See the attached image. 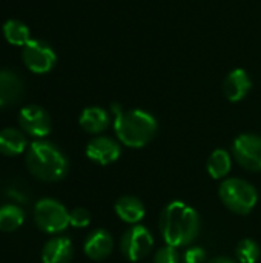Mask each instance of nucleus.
Wrapping results in <instances>:
<instances>
[{"label":"nucleus","instance_id":"nucleus-1","mask_svg":"<svg viewBox=\"0 0 261 263\" xmlns=\"http://www.w3.org/2000/svg\"><path fill=\"white\" fill-rule=\"evenodd\" d=\"M160 230L166 245L174 248L188 247L200 231V217L192 206L182 200H174L162 211Z\"/></svg>","mask_w":261,"mask_h":263},{"label":"nucleus","instance_id":"nucleus-2","mask_svg":"<svg viewBox=\"0 0 261 263\" xmlns=\"http://www.w3.org/2000/svg\"><path fill=\"white\" fill-rule=\"evenodd\" d=\"M114 114V131L117 139L129 148H143L157 134L158 125L152 114L143 109L125 111L120 105H111Z\"/></svg>","mask_w":261,"mask_h":263},{"label":"nucleus","instance_id":"nucleus-3","mask_svg":"<svg viewBox=\"0 0 261 263\" xmlns=\"http://www.w3.org/2000/svg\"><path fill=\"white\" fill-rule=\"evenodd\" d=\"M26 166L42 182H58L66 176L69 163L54 143L35 140L26 149Z\"/></svg>","mask_w":261,"mask_h":263},{"label":"nucleus","instance_id":"nucleus-4","mask_svg":"<svg viewBox=\"0 0 261 263\" xmlns=\"http://www.w3.org/2000/svg\"><path fill=\"white\" fill-rule=\"evenodd\" d=\"M218 196L223 202V205L240 216L249 214L257 202H258V193L249 182L243 179H226L220 185Z\"/></svg>","mask_w":261,"mask_h":263},{"label":"nucleus","instance_id":"nucleus-5","mask_svg":"<svg viewBox=\"0 0 261 263\" xmlns=\"http://www.w3.org/2000/svg\"><path fill=\"white\" fill-rule=\"evenodd\" d=\"M34 220L38 230L57 234L69 227V211L55 199H42L34 206Z\"/></svg>","mask_w":261,"mask_h":263},{"label":"nucleus","instance_id":"nucleus-6","mask_svg":"<svg viewBox=\"0 0 261 263\" xmlns=\"http://www.w3.org/2000/svg\"><path fill=\"white\" fill-rule=\"evenodd\" d=\"M154 247L152 234L142 225H134L125 231L120 240V250L129 262H140L149 256Z\"/></svg>","mask_w":261,"mask_h":263},{"label":"nucleus","instance_id":"nucleus-7","mask_svg":"<svg viewBox=\"0 0 261 263\" xmlns=\"http://www.w3.org/2000/svg\"><path fill=\"white\" fill-rule=\"evenodd\" d=\"M232 153L237 163L251 171L261 173V137L257 134H242L234 140Z\"/></svg>","mask_w":261,"mask_h":263},{"label":"nucleus","instance_id":"nucleus-8","mask_svg":"<svg viewBox=\"0 0 261 263\" xmlns=\"http://www.w3.org/2000/svg\"><path fill=\"white\" fill-rule=\"evenodd\" d=\"M23 62L26 68L35 74L49 72L57 60L54 49L42 40H29L22 51Z\"/></svg>","mask_w":261,"mask_h":263},{"label":"nucleus","instance_id":"nucleus-9","mask_svg":"<svg viewBox=\"0 0 261 263\" xmlns=\"http://www.w3.org/2000/svg\"><path fill=\"white\" fill-rule=\"evenodd\" d=\"M18 123L23 133L43 139L51 133V117L49 114L38 105H28L20 109Z\"/></svg>","mask_w":261,"mask_h":263},{"label":"nucleus","instance_id":"nucleus-10","mask_svg":"<svg viewBox=\"0 0 261 263\" xmlns=\"http://www.w3.org/2000/svg\"><path fill=\"white\" fill-rule=\"evenodd\" d=\"M120 154H122L120 145L115 140H112L109 137H103V136L92 139L86 146L88 159L98 165H103V166L117 162Z\"/></svg>","mask_w":261,"mask_h":263},{"label":"nucleus","instance_id":"nucleus-11","mask_svg":"<svg viewBox=\"0 0 261 263\" xmlns=\"http://www.w3.org/2000/svg\"><path fill=\"white\" fill-rule=\"evenodd\" d=\"M251 86L252 82L249 74L245 69L237 68L231 71L223 80V94L229 102H240L251 91Z\"/></svg>","mask_w":261,"mask_h":263},{"label":"nucleus","instance_id":"nucleus-12","mask_svg":"<svg viewBox=\"0 0 261 263\" xmlns=\"http://www.w3.org/2000/svg\"><path fill=\"white\" fill-rule=\"evenodd\" d=\"M112 248H114L112 236L106 230L92 231L88 236V239L85 242V247H83L85 254L91 260H105L112 253Z\"/></svg>","mask_w":261,"mask_h":263},{"label":"nucleus","instance_id":"nucleus-13","mask_svg":"<svg viewBox=\"0 0 261 263\" xmlns=\"http://www.w3.org/2000/svg\"><path fill=\"white\" fill-rule=\"evenodd\" d=\"M72 256H74V247L68 237L49 239L42 250L43 263H71Z\"/></svg>","mask_w":261,"mask_h":263},{"label":"nucleus","instance_id":"nucleus-14","mask_svg":"<svg viewBox=\"0 0 261 263\" xmlns=\"http://www.w3.org/2000/svg\"><path fill=\"white\" fill-rule=\"evenodd\" d=\"M22 94H23L22 79L9 69H0V108L17 103Z\"/></svg>","mask_w":261,"mask_h":263},{"label":"nucleus","instance_id":"nucleus-15","mask_svg":"<svg viewBox=\"0 0 261 263\" xmlns=\"http://www.w3.org/2000/svg\"><path fill=\"white\" fill-rule=\"evenodd\" d=\"M114 210L118 219L129 225H138V222L145 217V213H146L142 200L134 196H123L117 199Z\"/></svg>","mask_w":261,"mask_h":263},{"label":"nucleus","instance_id":"nucleus-16","mask_svg":"<svg viewBox=\"0 0 261 263\" xmlns=\"http://www.w3.org/2000/svg\"><path fill=\"white\" fill-rule=\"evenodd\" d=\"M28 140L23 131L17 128H5L0 131V154L8 157L20 156L28 149Z\"/></svg>","mask_w":261,"mask_h":263},{"label":"nucleus","instance_id":"nucleus-17","mask_svg":"<svg viewBox=\"0 0 261 263\" xmlns=\"http://www.w3.org/2000/svg\"><path fill=\"white\" fill-rule=\"evenodd\" d=\"M80 126L89 133V134H100L103 133L109 123H111V117L109 114L98 106H89L86 109H83V112L80 114V120H78Z\"/></svg>","mask_w":261,"mask_h":263},{"label":"nucleus","instance_id":"nucleus-18","mask_svg":"<svg viewBox=\"0 0 261 263\" xmlns=\"http://www.w3.org/2000/svg\"><path fill=\"white\" fill-rule=\"evenodd\" d=\"M25 222V211L20 205L6 203L0 206V231L12 233L18 230Z\"/></svg>","mask_w":261,"mask_h":263},{"label":"nucleus","instance_id":"nucleus-19","mask_svg":"<svg viewBox=\"0 0 261 263\" xmlns=\"http://www.w3.org/2000/svg\"><path fill=\"white\" fill-rule=\"evenodd\" d=\"M232 168V159L229 156L228 151L225 149H215L211 157L208 159V165H206V170H208V174L212 177V179H223L229 174Z\"/></svg>","mask_w":261,"mask_h":263},{"label":"nucleus","instance_id":"nucleus-20","mask_svg":"<svg viewBox=\"0 0 261 263\" xmlns=\"http://www.w3.org/2000/svg\"><path fill=\"white\" fill-rule=\"evenodd\" d=\"M3 35L5 39L15 46H25L31 39H29V29L28 26L20 22V20H8L3 25Z\"/></svg>","mask_w":261,"mask_h":263},{"label":"nucleus","instance_id":"nucleus-21","mask_svg":"<svg viewBox=\"0 0 261 263\" xmlns=\"http://www.w3.org/2000/svg\"><path fill=\"white\" fill-rule=\"evenodd\" d=\"M235 254L240 263H257L260 259V247L252 239H243L242 242H238Z\"/></svg>","mask_w":261,"mask_h":263},{"label":"nucleus","instance_id":"nucleus-22","mask_svg":"<svg viewBox=\"0 0 261 263\" xmlns=\"http://www.w3.org/2000/svg\"><path fill=\"white\" fill-rule=\"evenodd\" d=\"M5 194L17 203H28L31 200L29 186L23 180H11L5 188Z\"/></svg>","mask_w":261,"mask_h":263},{"label":"nucleus","instance_id":"nucleus-23","mask_svg":"<svg viewBox=\"0 0 261 263\" xmlns=\"http://www.w3.org/2000/svg\"><path fill=\"white\" fill-rule=\"evenodd\" d=\"M91 223V213L86 208H74L69 211V225L74 228H86Z\"/></svg>","mask_w":261,"mask_h":263},{"label":"nucleus","instance_id":"nucleus-24","mask_svg":"<svg viewBox=\"0 0 261 263\" xmlns=\"http://www.w3.org/2000/svg\"><path fill=\"white\" fill-rule=\"evenodd\" d=\"M154 263H180V256L177 253V248L169 247V245L160 248L154 256Z\"/></svg>","mask_w":261,"mask_h":263},{"label":"nucleus","instance_id":"nucleus-25","mask_svg":"<svg viewBox=\"0 0 261 263\" xmlns=\"http://www.w3.org/2000/svg\"><path fill=\"white\" fill-rule=\"evenodd\" d=\"M206 262V251L200 247H194L186 250L183 254V263H205Z\"/></svg>","mask_w":261,"mask_h":263},{"label":"nucleus","instance_id":"nucleus-26","mask_svg":"<svg viewBox=\"0 0 261 263\" xmlns=\"http://www.w3.org/2000/svg\"><path fill=\"white\" fill-rule=\"evenodd\" d=\"M208 263H235L232 259H229V257H215V259H212V260H209Z\"/></svg>","mask_w":261,"mask_h":263}]
</instances>
